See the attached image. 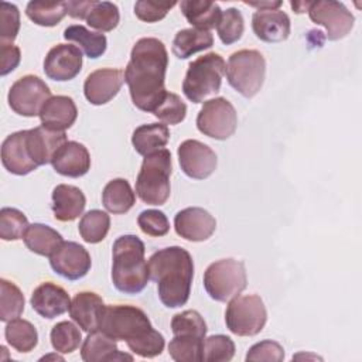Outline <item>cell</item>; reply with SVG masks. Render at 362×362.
<instances>
[{
  "instance_id": "1",
  "label": "cell",
  "mask_w": 362,
  "mask_h": 362,
  "mask_svg": "<svg viewBox=\"0 0 362 362\" xmlns=\"http://www.w3.org/2000/svg\"><path fill=\"white\" fill-rule=\"evenodd\" d=\"M167 66L168 52L158 38H140L133 45L124 69V82L137 109L153 113L163 102L167 93L164 86Z\"/></svg>"
},
{
  "instance_id": "2",
  "label": "cell",
  "mask_w": 362,
  "mask_h": 362,
  "mask_svg": "<svg viewBox=\"0 0 362 362\" xmlns=\"http://www.w3.org/2000/svg\"><path fill=\"white\" fill-rule=\"evenodd\" d=\"M100 331L116 341H124L129 349L141 358H154L164 349L163 334L153 328L146 313L134 305H106Z\"/></svg>"
},
{
  "instance_id": "3",
  "label": "cell",
  "mask_w": 362,
  "mask_h": 362,
  "mask_svg": "<svg viewBox=\"0 0 362 362\" xmlns=\"http://www.w3.org/2000/svg\"><path fill=\"white\" fill-rule=\"evenodd\" d=\"M148 273L165 307L177 308L188 301L194 277V260L188 250L181 246L160 249L148 259Z\"/></svg>"
},
{
  "instance_id": "4",
  "label": "cell",
  "mask_w": 362,
  "mask_h": 362,
  "mask_svg": "<svg viewBox=\"0 0 362 362\" xmlns=\"http://www.w3.org/2000/svg\"><path fill=\"white\" fill-rule=\"evenodd\" d=\"M144 252V243L136 235H123L115 240L112 281L119 291L137 294L147 286L150 273Z\"/></svg>"
},
{
  "instance_id": "5",
  "label": "cell",
  "mask_w": 362,
  "mask_h": 362,
  "mask_svg": "<svg viewBox=\"0 0 362 362\" xmlns=\"http://www.w3.org/2000/svg\"><path fill=\"white\" fill-rule=\"evenodd\" d=\"M171 153L160 148L144 156L136 180V194L147 205H163L170 197Z\"/></svg>"
},
{
  "instance_id": "6",
  "label": "cell",
  "mask_w": 362,
  "mask_h": 362,
  "mask_svg": "<svg viewBox=\"0 0 362 362\" xmlns=\"http://www.w3.org/2000/svg\"><path fill=\"white\" fill-rule=\"evenodd\" d=\"M225 71L226 64L219 54L209 52L194 59L188 65L182 82L185 98L194 103H201L209 95L218 93Z\"/></svg>"
},
{
  "instance_id": "7",
  "label": "cell",
  "mask_w": 362,
  "mask_h": 362,
  "mask_svg": "<svg viewBox=\"0 0 362 362\" xmlns=\"http://www.w3.org/2000/svg\"><path fill=\"white\" fill-rule=\"evenodd\" d=\"M225 74L228 83L236 92L243 98H253L264 82V57L256 49H239L229 57Z\"/></svg>"
},
{
  "instance_id": "8",
  "label": "cell",
  "mask_w": 362,
  "mask_h": 362,
  "mask_svg": "<svg viewBox=\"0 0 362 362\" xmlns=\"http://www.w3.org/2000/svg\"><path fill=\"white\" fill-rule=\"evenodd\" d=\"M247 286L245 264L236 259H221L211 263L204 273V287L215 301H229Z\"/></svg>"
},
{
  "instance_id": "9",
  "label": "cell",
  "mask_w": 362,
  "mask_h": 362,
  "mask_svg": "<svg viewBox=\"0 0 362 362\" xmlns=\"http://www.w3.org/2000/svg\"><path fill=\"white\" fill-rule=\"evenodd\" d=\"M266 321L267 311L259 296H236L229 300L225 311V322L232 334L253 337L264 328Z\"/></svg>"
},
{
  "instance_id": "10",
  "label": "cell",
  "mask_w": 362,
  "mask_h": 362,
  "mask_svg": "<svg viewBox=\"0 0 362 362\" xmlns=\"http://www.w3.org/2000/svg\"><path fill=\"white\" fill-rule=\"evenodd\" d=\"M238 126V115L233 105L225 98L205 100L198 116V130L215 140L229 139Z\"/></svg>"
},
{
  "instance_id": "11",
  "label": "cell",
  "mask_w": 362,
  "mask_h": 362,
  "mask_svg": "<svg viewBox=\"0 0 362 362\" xmlns=\"http://www.w3.org/2000/svg\"><path fill=\"white\" fill-rule=\"evenodd\" d=\"M51 98L48 85L35 75H25L17 79L8 90V106L20 116L34 117L40 115L45 102Z\"/></svg>"
},
{
  "instance_id": "12",
  "label": "cell",
  "mask_w": 362,
  "mask_h": 362,
  "mask_svg": "<svg viewBox=\"0 0 362 362\" xmlns=\"http://www.w3.org/2000/svg\"><path fill=\"white\" fill-rule=\"evenodd\" d=\"M310 20L322 25L329 41H337L348 35L354 27L355 17L341 1L318 0L311 1L308 7Z\"/></svg>"
},
{
  "instance_id": "13",
  "label": "cell",
  "mask_w": 362,
  "mask_h": 362,
  "mask_svg": "<svg viewBox=\"0 0 362 362\" xmlns=\"http://www.w3.org/2000/svg\"><path fill=\"white\" fill-rule=\"evenodd\" d=\"M178 161L184 174L194 180L208 178L216 168L218 158L215 151L194 139H188L178 146Z\"/></svg>"
},
{
  "instance_id": "14",
  "label": "cell",
  "mask_w": 362,
  "mask_h": 362,
  "mask_svg": "<svg viewBox=\"0 0 362 362\" xmlns=\"http://www.w3.org/2000/svg\"><path fill=\"white\" fill-rule=\"evenodd\" d=\"M52 270L66 280H79L88 274L92 266L90 255L76 242H62L49 256Z\"/></svg>"
},
{
  "instance_id": "15",
  "label": "cell",
  "mask_w": 362,
  "mask_h": 362,
  "mask_svg": "<svg viewBox=\"0 0 362 362\" xmlns=\"http://www.w3.org/2000/svg\"><path fill=\"white\" fill-rule=\"evenodd\" d=\"M81 69L82 51L72 44H58L52 47L44 59V72L52 81H71Z\"/></svg>"
},
{
  "instance_id": "16",
  "label": "cell",
  "mask_w": 362,
  "mask_h": 362,
  "mask_svg": "<svg viewBox=\"0 0 362 362\" xmlns=\"http://www.w3.org/2000/svg\"><path fill=\"white\" fill-rule=\"evenodd\" d=\"M174 228L178 236L189 242H202L216 229L215 218L204 208L189 206L174 216Z\"/></svg>"
},
{
  "instance_id": "17",
  "label": "cell",
  "mask_w": 362,
  "mask_h": 362,
  "mask_svg": "<svg viewBox=\"0 0 362 362\" xmlns=\"http://www.w3.org/2000/svg\"><path fill=\"white\" fill-rule=\"evenodd\" d=\"M124 82V72L115 68H102L90 72L83 83V93L89 103L105 105L120 90Z\"/></svg>"
},
{
  "instance_id": "18",
  "label": "cell",
  "mask_w": 362,
  "mask_h": 362,
  "mask_svg": "<svg viewBox=\"0 0 362 362\" xmlns=\"http://www.w3.org/2000/svg\"><path fill=\"white\" fill-rule=\"evenodd\" d=\"M1 163L14 175H27L37 170V164L27 147V130H20L7 136L1 144Z\"/></svg>"
},
{
  "instance_id": "19",
  "label": "cell",
  "mask_w": 362,
  "mask_h": 362,
  "mask_svg": "<svg viewBox=\"0 0 362 362\" xmlns=\"http://www.w3.org/2000/svg\"><path fill=\"white\" fill-rule=\"evenodd\" d=\"M51 164L58 174L78 178L89 171L90 154L83 144L78 141H65L54 154Z\"/></svg>"
},
{
  "instance_id": "20",
  "label": "cell",
  "mask_w": 362,
  "mask_h": 362,
  "mask_svg": "<svg viewBox=\"0 0 362 362\" xmlns=\"http://www.w3.org/2000/svg\"><path fill=\"white\" fill-rule=\"evenodd\" d=\"M30 303L38 315L52 320L69 310L71 298L61 286L45 281L33 291Z\"/></svg>"
},
{
  "instance_id": "21",
  "label": "cell",
  "mask_w": 362,
  "mask_h": 362,
  "mask_svg": "<svg viewBox=\"0 0 362 362\" xmlns=\"http://www.w3.org/2000/svg\"><path fill=\"white\" fill-rule=\"evenodd\" d=\"M105 303L93 291L78 293L69 305L71 318L86 332H92L100 328V322L105 313Z\"/></svg>"
},
{
  "instance_id": "22",
  "label": "cell",
  "mask_w": 362,
  "mask_h": 362,
  "mask_svg": "<svg viewBox=\"0 0 362 362\" xmlns=\"http://www.w3.org/2000/svg\"><path fill=\"white\" fill-rule=\"evenodd\" d=\"M255 35L264 42H281L288 38L291 24L281 10H257L252 16Z\"/></svg>"
},
{
  "instance_id": "23",
  "label": "cell",
  "mask_w": 362,
  "mask_h": 362,
  "mask_svg": "<svg viewBox=\"0 0 362 362\" xmlns=\"http://www.w3.org/2000/svg\"><path fill=\"white\" fill-rule=\"evenodd\" d=\"M65 141V132H57L42 124L27 130V147L31 158L38 167L51 163L54 154Z\"/></svg>"
},
{
  "instance_id": "24",
  "label": "cell",
  "mask_w": 362,
  "mask_h": 362,
  "mask_svg": "<svg viewBox=\"0 0 362 362\" xmlns=\"http://www.w3.org/2000/svg\"><path fill=\"white\" fill-rule=\"evenodd\" d=\"M81 358L85 362L133 361V356L119 351L116 339L106 332L96 329L89 332L81 348Z\"/></svg>"
},
{
  "instance_id": "25",
  "label": "cell",
  "mask_w": 362,
  "mask_h": 362,
  "mask_svg": "<svg viewBox=\"0 0 362 362\" xmlns=\"http://www.w3.org/2000/svg\"><path fill=\"white\" fill-rule=\"evenodd\" d=\"M38 116L41 119L42 126L57 132H64L75 123L78 109L72 98L57 95L51 96L45 102Z\"/></svg>"
},
{
  "instance_id": "26",
  "label": "cell",
  "mask_w": 362,
  "mask_h": 362,
  "mask_svg": "<svg viewBox=\"0 0 362 362\" xmlns=\"http://www.w3.org/2000/svg\"><path fill=\"white\" fill-rule=\"evenodd\" d=\"M86 198L74 185L59 184L52 189V212L57 221L69 222L76 219L85 209Z\"/></svg>"
},
{
  "instance_id": "27",
  "label": "cell",
  "mask_w": 362,
  "mask_h": 362,
  "mask_svg": "<svg viewBox=\"0 0 362 362\" xmlns=\"http://www.w3.org/2000/svg\"><path fill=\"white\" fill-rule=\"evenodd\" d=\"M180 8L192 28L205 31L215 28L222 14V10L216 3L204 0H184L180 3Z\"/></svg>"
},
{
  "instance_id": "28",
  "label": "cell",
  "mask_w": 362,
  "mask_h": 362,
  "mask_svg": "<svg viewBox=\"0 0 362 362\" xmlns=\"http://www.w3.org/2000/svg\"><path fill=\"white\" fill-rule=\"evenodd\" d=\"M136 202V194L130 184L124 178H115L109 181L102 192V204L110 214H126L133 208Z\"/></svg>"
},
{
  "instance_id": "29",
  "label": "cell",
  "mask_w": 362,
  "mask_h": 362,
  "mask_svg": "<svg viewBox=\"0 0 362 362\" xmlns=\"http://www.w3.org/2000/svg\"><path fill=\"white\" fill-rule=\"evenodd\" d=\"M170 130L163 123H148L141 124L134 129L132 136V144L134 150L141 154L147 156L153 151H157L168 143Z\"/></svg>"
},
{
  "instance_id": "30",
  "label": "cell",
  "mask_w": 362,
  "mask_h": 362,
  "mask_svg": "<svg viewBox=\"0 0 362 362\" xmlns=\"http://www.w3.org/2000/svg\"><path fill=\"white\" fill-rule=\"evenodd\" d=\"M25 246L35 255L51 256L57 247L64 242L59 232L44 223H33L23 238Z\"/></svg>"
},
{
  "instance_id": "31",
  "label": "cell",
  "mask_w": 362,
  "mask_h": 362,
  "mask_svg": "<svg viewBox=\"0 0 362 362\" xmlns=\"http://www.w3.org/2000/svg\"><path fill=\"white\" fill-rule=\"evenodd\" d=\"M214 45L211 31L184 28L180 30L173 40V54L180 59H187L192 54L208 49Z\"/></svg>"
},
{
  "instance_id": "32",
  "label": "cell",
  "mask_w": 362,
  "mask_h": 362,
  "mask_svg": "<svg viewBox=\"0 0 362 362\" xmlns=\"http://www.w3.org/2000/svg\"><path fill=\"white\" fill-rule=\"evenodd\" d=\"M64 38L78 44L86 57L96 59L102 57L107 47V40L102 33H93L81 24H74L65 28Z\"/></svg>"
},
{
  "instance_id": "33",
  "label": "cell",
  "mask_w": 362,
  "mask_h": 362,
  "mask_svg": "<svg viewBox=\"0 0 362 362\" xmlns=\"http://www.w3.org/2000/svg\"><path fill=\"white\" fill-rule=\"evenodd\" d=\"M4 337L11 348L23 354L33 351L38 342V332L35 327L30 321L21 318H14L7 322Z\"/></svg>"
},
{
  "instance_id": "34",
  "label": "cell",
  "mask_w": 362,
  "mask_h": 362,
  "mask_svg": "<svg viewBox=\"0 0 362 362\" xmlns=\"http://www.w3.org/2000/svg\"><path fill=\"white\" fill-rule=\"evenodd\" d=\"M25 14L37 25L54 27L68 14V6L66 1H30Z\"/></svg>"
},
{
  "instance_id": "35",
  "label": "cell",
  "mask_w": 362,
  "mask_h": 362,
  "mask_svg": "<svg viewBox=\"0 0 362 362\" xmlns=\"http://www.w3.org/2000/svg\"><path fill=\"white\" fill-rule=\"evenodd\" d=\"M110 228V216L100 209H90L82 215L78 230L86 243L102 242Z\"/></svg>"
},
{
  "instance_id": "36",
  "label": "cell",
  "mask_w": 362,
  "mask_h": 362,
  "mask_svg": "<svg viewBox=\"0 0 362 362\" xmlns=\"http://www.w3.org/2000/svg\"><path fill=\"white\" fill-rule=\"evenodd\" d=\"M0 320L8 322L18 318L24 311V296L21 290L11 281L0 280Z\"/></svg>"
},
{
  "instance_id": "37",
  "label": "cell",
  "mask_w": 362,
  "mask_h": 362,
  "mask_svg": "<svg viewBox=\"0 0 362 362\" xmlns=\"http://www.w3.org/2000/svg\"><path fill=\"white\" fill-rule=\"evenodd\" d=\"M86 23L89 27L98 31H112L117 27L120 14L116 4L110 1H95L86 14Z\"/></svg>"
},
{
  "instance_id": "38",
  "label": "cell",
  "mask_w": 362,
  "mask_h": 362,
  "mask_svg": "<svg viewBox=\"0 0 362 362\" xmlns=\"http://www.w3.org/2000/svg\"><path fill=\"white\" fill-rule=\"evenodd\" d=\"M204 339L197 337L174 335L168 344V354L177 362H199L202 361Z\"/></svg>"
},
{
  "instance_id": "39",
  "label": "cell",
  "mask_w": 362,
  "mask_h": 362,
  "mask_svg": "<svg viewBox=\"0 0 362 362\" xmlns=\"http://www.w3.org/2000/svg\"><path fill=\"white\" fill-rule=\"evenodd\" d=\"M49 339H51L52 348L57 352L71 354L79 346L82 341V335L79 328L75 324H72L71 321H61L52 327Z\"/></svg>"
},
{
  "instance_id": "40",
  "label": "cell",
  "mask_w": 362,
  "mask_h": 362,
  "mask_svg": "<svg viewBox=\"0 0 362 362\" xmlns=\"http://www.w3.org/2000/svg\"><path fill=\"white\" fill-rule=\"evenodd\" d=\"M27 216L16 208H1L0 211V238L3 240L23 239L28 229Z\"/></svg>"
},
{
  "instance_id": "41",
  "label": "cell",
  "mask_w": 362,
  "mask_h": 362,
  "mask_svg": "<svg viewBox=\"0 0 362 362\" xmlns=\"http://www.w3.org/2000/svg\"><path fill=\"white\" fill-rule=\"evenodd\" d=\"M171 331L174 335H187L204 339L206 335V324L198 311L187 310L173 317Z\"/></svg>"
},
{
  "instance_id": "42",
  "label": "cell",
  "mask_w": 362,
  "mask_h": 362,
  "mask_svg": "<svg viewBox=\"0 0 362 362\" xmlns=\"http://www.w3.org/2000/svg\"><path fill=\"white\" fill-rule=\"evenodd\" d=\"M243 30H245L243 16L238 8L230 7L222 11L221 20L216 25V31L223 44L230 45L239 41L243 34Z\"/></svg>"
},
{
  "instance_id": "43",
  "label": "cell",
  "mask_w": 362,
  "mask_h": 362,
  "mask_svg": "<svg viewBox=\"0 0 362 362\" xmlns=\"http://www.w3.org/2000/svg\"><path fill=\"white\" fill-rule=\"evenodd\" d=\"M235 355V342L222 334L211 335L204 339L202 361L205 362H226Z\"/></svg>"
},
{
  "instance_id": "44",
  "label": "cell",
  "mask_w": 362,
  "mask_h": 362,
  "mask_svg": "<svg viewBox=\"0 0 362 362\" xmlns=\"http://www.w3.org/2000/svg\"><path fill=\"white\" fill-rule=\"evenodd\" d=\"M153 115L167 124H178L185 119L187 105L177 93L167 92Z\"/></svg>"
},
{
  "instance_id": "45",
  "label": "cell",
  "mask_w": 362,
  "mask_h": 362,
  "mask_svg": "<svg viewBox=\"0 0 362 362\" xmlns=\"http://www.w3.org/2000/svg\"><path fill=\"white\" fill-rule=\"evenodd\" d=\"M20 30V11L16 4L0 3V45L13 44Z\"/></svg>"
},
{
  "instance_id": "46",
  "label": "cell",
  "mask_w": 362,
  "mask_h": 362,
  "mask_svg": "<svg viewBox=\"0 0 362 362\" xmlns=\"http://www.w3.org/2000/svg\"><path fill=\"white\" fill-rule=\"evenodd\" d=\"M137 223L140 229L148 236H164L170 230L168 218L163 211L158 209H146L140 212L137 218Z\"/></svg>"
},
{
  "instance_id": "47",
  "label": "cell",
  "mask_w": 362,
  "mask_h": 362,
  "mask_svg": "<svg viewBox=\"0 0 362 362\" xmlns=\"http://www.w3.org/2000/svg\"><path fill=\"white\" fill-rule=\"evenodd\" d=\"M175 1L165 3V1H150V0H140L134 4V14L139 20L146 23H156L163 20L167 13L175 6Z\"/></svg>"
},
{
  "instance_id": "48",
  "label": "cell",
  "mask_w": 362,
  "mask_h": 362,
  "mask_svg": "<svg viewBox=\"0 0 362 362\" xmlns=\"http://www.w3.org/2000/svg\"><path fill=\"white\" fill-rule=\"evenodd\" d=\"M284 359L283 346L272 339H266L255 344L246 354V361H272L280 362Z\"/></svg>"
},
{
  "instance_id": "49",
  "label": "cell",
  "mask_w": 362,
  "mask_h": 362,
  "mask_svg": "<svg viewBox=\"0 0 362 362\" xmlns=\"http://www.w3.org/2000/svg\"><path fill=\"white\" fill-rule=\"evenodd\" d=\"M0 57H1L0 75L6 76L7 74L13 72L18 66L21 59V52L17 45L4 44V45H0Z\"/></svg>"
},
{
  "instance_id": "50",
  "label": "cell",
  "mask_w": 362,
  "mask_h": 362,
  "mask_svg": "<svg viewBox=\"0 0 362 362\" xmlns=\"http://www.w3.org/2000/svg\"><path fill=\"white\" fill-rule=\"evenodd\" d=\"M95 0H89V1H66L68 6V14L74 18H79V20H85L88 11L90 10V7L93 6Z\"/></svg>"
},
{
  "instance_id": "51",
  "label": "cell",
  "mask_w": 362,
  "mask_h": 362,
  "mask_svg": "<svg viewBox=\"0 0 362 362\" xmlns=\"http://www.w3.org/2000/svg\"><path fill=\"white\" fill-rule=\"evenodd\" d=\"M245 4L250 6V7H256L257 10H279V7L283 4L280 0L279 1H256V3H250V1H245Z\"/></svg>"
},
{
  "instance_id": "52",
  "label": "cell",
  "mask_w": 362,
  "mask_h": 362,
  "mask_svg": "<svg viewBox=\"0 0 362 362\" xmlns=\"http://www.w3.org/2000/svg\"><path fill=\"white\" fill-rule=\"evenodd\" d=\"M310 4H311V1H293L291 7L294 8L296 13L300 14V13H305L308 10Z\"/></svg>"
}]
</instances>
